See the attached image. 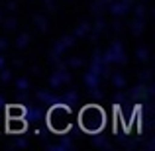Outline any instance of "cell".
Here are the masks:
<instances>
[{
    "instance_id": "obj_1",
    "label": "cell",
    "mask_w": 155,
    "mask_h": 151,
    "mask_svg": "<svg viewBox=\"0 0 155 151\" xmlns=\"http://www.w3.org/2000/svg\"><path fill=\"white\" fill-rule=\"evenodd\" d=\"M79 124H81V128H83L84 132H88V133L100 132L102 126H104L102 108H98V106H94V104L84 106V108L81 110V114H79Z\"/></svg>"
},
{
    "instance_id": "obj_2",
    "label": "cell",
    "mask_w": 155,
    "mask_h": 151,
    "mask_svg": "<svg viewBox=\"0 0 155 151\" xmlns=\"http://www.w3.org/2000/svg\"><path fill=\"white\" fill-rule=\"evenodd\" d=\"M71 110L67 108V106H53L49 110V114H47V126L53 130V132L57 133H65L69 128H71Z\"/></svg>"
},
{
    "instance_id": "obj_3",
    "label": "cell",
    "mask_w": 155,
    "mask_h": 151,
    "mask_svg": "<svg viewBox=\"0 0 155 151\" xmlns=\"http://www.w3.org/2000/svg\"><path fill=\"white\" fill-rule=\"evenodd\" d=\"M24 128H26V124H24L22 118H8V130L10 132H24Z\"/></svg>"
},
{
    "instance_id": "obj_4",
    "label": "cell",
    "mask_w": 155,
    "mask_h": 151,
    "mask_svg": "<svg viewBox=\"0 0 155 151\" xmlns=\"http://www.w3.org/2000/svg\"><path fill=\"white\" fill-rule=\"evenodd\" d=\"M8 118H24V108H20V106H10V108H8Z\"/></svg>"
}]
</instances>
